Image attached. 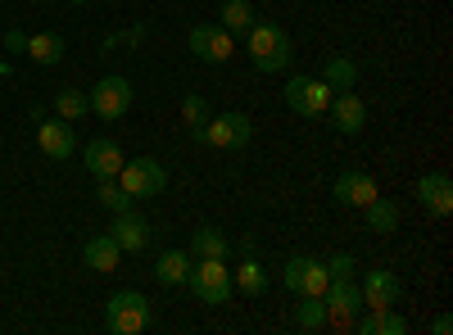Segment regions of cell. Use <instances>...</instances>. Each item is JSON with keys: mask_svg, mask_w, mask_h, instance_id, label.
<instances>
[{"mask_svg": "<svg viewBox=\"0 0 453 335\" xmlns=\"http://www.w3.org/2000/svg\"><path fill=\"white\" fill-rule=\"evenodd\" d=\"M109 236L119 240V249H123V254H141V249L150 245V222H145V217H136V209H127V213H113V227H109Z\"/></svg>", "mask_w": 453, "mask_h": 335, "instance_id": "cell-15", "label": "cell"}, {"mask_svg": "<svg viewBox=\"0 0 453 335\" xmlns=\"http://www.w3.org/2000/svg\"><path fill=\"white\" fill-rule=\"evenodd\" d=\"M64 50H68V46H64V36H59V32H36V36H27V50H23V55H27L32 64L50 68V64L64 59Z\"/></svg>", "mask_w": 453, "mask_h": 335, "instance_id": "cell-19", "label": "cell"}, {"mask_svg": "<svg viewBox=\"0 0 453 335\" xmlns=\"http://www.w3.org/2000/svg\"><path fill=\"white\" fill-rule=\"evenodd\" d=\"M155 326V308H150V300L141 290H119L104 300V331L113 335H141Z\"/></svg>", "mask_w": 453, "mask_h": 335, "instance_id": "cell-2", "label": "cell"}, {"mask_svg": "<svg viewBox=\"0 0 453 335\" xmlns=\"http://www.w3.org/2000/svg\"><path fill=\"white\" fill-rule=\"evenodd\" d=\"M191 254L196 258H226V254H232V245H226V236L218 227H200L191 236Z\"/></svg>", "mask_w": 453, "mask_h": 335, "instance_id": "cell-25", "label": "cell"}, {"mask_svg": "<svg viewBox=\"0 0 453 335\" xmlns=\"http://www.w3.org/2000/svg\"><path fill=\"white\" fill-rule=\"evenodd\" d=\"M132 100H136V87H132L127 78H100V82H96V91H91V109H96V114H100L104 123L127 118Z\"/></svg>", "mask_w": 453, "mask_h": 335, "instance_id": "cell-8", "label": "cell"}, {"mask_svg": "<svg viewBox=\"0 0 453 335\" xmlns=\"http://www.w3.org/2000/svg\"><path fill=\"white\" fill-rule=\"evenodd\" d=\"M322 304H326V326L331 331H354V317L363 313V294H358L354 277L349 281H331L326 294H322Z\"/></svg>", "mask_w": 453, "mask_h": 335, "instance_id": "cell-6", "label": "cell"}, {"mask_svg": "<svg viewBox=\"0 0 453 335\" xmlns=\"http://www.w3.org/2000/svg\"><path fill=\"white\" fill-rule=\"evenodd\" d=\"M326 286H331L326 263H322V258H309V268H304V286H299V294H309V300H322Z\"/></svg>", "mask_w": 453, "mask_h": 335, "instance_id": "cell-29", "label": "cell"}, {"mask_svg": "<svg viewBox=\"0 0 453 335\" xmlns=\"http://www.w3.org/2000/svg\"><path fill=\"white\" fill-rule=\"evenodd\" d=\"M245 50H250V59H254L258 72H281V68H290V59H295L290 36H286L277 23H263V19L245 32Z\"/></svg>", "mask_w": 453, "mask_h": 335, "instance_id": "cell-1", "label": "cell"}, {"mask_svg": "<svg viewBox=\"0 0 453 335\" xmlns=\"http://www.w3.org/2000/svg\"><path fill=\"white\" fill-rule=\"evenodd\" d=\"M191 55L204 59V64H226L236 55V36L222 23H196L191 27Z\"/></svg>", "mask_w": 453, "mask_h": 335, "instance_id": "cell-9", "label": "cell"}, {"mask_svg": "<svg viewBox=\"0 0 453 335\" xmlns=\"http://www.w3.org/2000/svg\"><path fill=\"white\" fill-rule=\"evenodd\" d=\"M186 286H191V294L200 304L218 308L232 300V268H226V258H200V263H191V277H186Z\"/></svg>", "mask_w": 453, "mask_h": 335, "instance_id": "cell-3", "label": "cell"}, {"mask_svg": "<svg viewBox=\"0 0 453 335\" xmlns=\"http://www.w3.org/2000/svg\"><path fill=\"white\" fill-rule=\"evenodd\" d=\"M254 23H258V14H254L250 0H226V5H222V27L232 36H245Z\"/></svg>", "mask_w": 453, "mask_h": 335, "instance_id": "cell-24", "label": "cell"}, {"mask_svg": "<svg viewBox=\"0 0 453 335\" xmlns=\"http://www.w3.org/2000/svg\"><path fill=\"white\" fill-rule=\"evenodd\" d=\"M326 272H331V281H349L354 277V258L349 254H335L331 263H326Z\"/></svg>", "mask_w": 453, "mask_h": 335, "instance_id": "cell-32", "label": "cell"}, {"mask_svg": "<svg viewBox=\"0 0 453 335\" xmlns=\"http://www.w3.org/2000/svg\"><path fill=\"white\" fill-rule=\"evenodd\" d=\"M32 5H46V0H32Z\"/></svg>", "mask_w": 453, "mask_h": 335, "instance_id": "cell-37", "label": "cell"}, {"mask_svg": "<svg viewBox=\"0 0 453 335\" xmlns=\"http://www.w3.org/2000/svg\"><path fill=\"white\" fill-rule=\"evenodd\" d=\"M82 155H87L82 164H87V172H91L96 181H100V177H119V168L127 164L123 150H119V141H109V136H96Z\"/></svg>", "mask_w": 453, "mask_h": 335, "instance_id": "cell-14", "label": "cell"}, {"mask_svg": "<svg viewBox=\"0 0 453 335\" xmlns=\"http://www.w3.org/2000/svg\"><path fill=\"white\" fill-rule=\"evenodd\" d=\"M304 268H309V258H304V254L286 258V268H281V286H286L290 294H299V286H304Z\"/></svg>", "mask_w": 453, "mask_h": 335, "instance_id": "cell-30", "label": "cell"}, {"mask_svg": "<svg viewBox=\"0 0 453 335\" xmlns=\"http://www.w3.org/2000/svg\"><path fill=\"white\" fill-rule=\"evenodd\" d=\"M250 141H254V123L245 114H236V109H226V114L204 123V145H213V150H222V155L245 150Z\"/></svg>", "mask_w": 453, "mask_h": 335, "instance_id": "cell-5", "label": "cell"}, {"mask_svg": "<svg viewBox=\"0 0 453 335\" xmlns=\"http://www.w3.org/2000/svg\"><path fill=\"white\" fill-rule=\"evenodd\" d=\"M326 114L335 123V132H345V136H358L367 127V104L354 95V91H335L331 104H326Z\"/></svg>", "mask_w": 453, "mask_h": 335, "instance_id": "cell-11", "label": "cell"}, {"mask_svg": "<svg viewBox=\"0 0 453 335\" xmlns=\"http://www.w3.org/2000/svg\"><path fill=\"white\" fill-rule=\"evenodd\" d=\"M322 82H326L331 91H354V82H358V64L345 59V55H331L326 68H322Z\"/></svg>", "mask_w": 453, "mask_h": 335, "instance_id": "cell-21", "label": "cell"}, {"mask_svg": "<svg viewBox=\"0 0 453 335\" xmlns=\"http://www.w3.org/2000/svg\"><path fill=\"white\" fill-rule=\"evenodd\" d=\"M68 5H91V0H68Z\"/></svg>", "mask_w": 453, "mask_h": 335, "instance_id": "cell-36", "label": "cell"}, {"mask_svg": "<svg viewBox=\"0 0 453 335\" xmlns=\"http://www.w3.org/2000/svg\"><path fill=\"white\" fill-rule=\"evenodd\" d=\"M209 118H213V114H209V100H204V95H196V91L181 95V123L191 127V136H196L200 145H204V123H209Z\"/></svg>", "mask_w": 453, "mask_h": 335, "instance_id": "cell-23", "label": "cell"}, {"mask_svg": "<svg viewBox=\"0 0 453 335\" xmlns=\"http://www.w3.org/2000/svg\"><path fill=\"white\" fill-rule=\"evenodd\" d=\"M408 322L395 313V308H376V335H403Z\"/></svg>", "mask_w": 453, "mask_h": 335, "instance_id": "cell-31", "label": "cell"}, {"mask_svg": "<svg viewBox=\"0 0 453 335\" xmlns=\"http://www.w3.org/2000/svg\"><path fill=\"white\" fill-rule=\"evenodd\" d=\"M186 277H191V254L186 249L159 254V263H155V281L159 286H186Z\"/></svg>", "mask_w": 453, "mask_h": 335, "instance_id": "cell-20", "label": "cell"}, {"mask_svg": "<svg viewBox=\"0 0 453 335\" xmlns=\"http://www.w3.org/2000/svg\"><path fill=\"white\" fill-rule=\"evenodd\" d=\"M358 294H363V308H395L399 304V277L386 272V268H376V272L363 277Z\"/></svg>", "mask_w": 453, "mask_h": 335, "instance_id": "cell-13", "label": "cell"}, {"mask_svg": "<svg viewBox=\"0 0 453 335\" xmlns=\"http://www.w3.org/2000/svg\"><path fill=\"white\" fill-rule=\"evenodd\" d=\"M335 204H345V209H367L376 195H381V186H376V177L372 172H358V168H349V172H340L335 177Z\"/></svg>", "mask_w": 453, "mask_h": 335, "instance_id": "cell-10", "label": "cell"}, {"mask_svg": "<svg viewBox=\"0 0 453 335\" xmlns=\"http://www.w3.org/2000/svg\"><path fill=\"white\" fill-rule=\"evenodd\" d=\"M36 145H42L46 159H73L78 155V136H73L68 118H55V123L42 118V127H36Z\"/></svg>", "mask_w": 453, "mask_h": 335, "instance_id": "cell-12", "label": "cell"}, {"mask_svg": "<svg viewBox=\"0 0 453 335\" xmlns=\"http://www.w3.org/2000/svg\"><path fill=\"white\" fill-rule=\"evenodd\" d=\"M96 200L109 209V213H127L136 200L123 191V186H119V177H100V186H96Z\"/></svg>", "mask_w": 453, "mask_h": 335, "instance_id": "cell-26", "label": "cell"}, {"mask_svg": "<svg viewBox=\"0 0 453 335\" xmlns=\"http://www.w3.org/2000/svg\"><path fill=\"white\" fill-rule=\"evenodd\" d=\"M55 109H59V118H82V114H91V95H82L78 87H64L59 95H55Z\"/></svg>", "mask_w": 453, "mask_h": 335, "instance_id": "cell-27", "label": "cell"}, {"mask_svg": "<svg viewBox=\"0 0 453 335\" xmlns=\"http://www.w3.org/2000/svg\"><path fill=\"white\" fill-rule=\"evenodd\" d=\"M363 217H367V232H381V236H390V232L399 227V204H390L386 195H376V200L363 209Z\"/></svg>", "mask_w": 453, "mask_h": 335, "instance_id": "cell-22", "label": "cell"}, {"mask_svg": "<svg viewBox=\"0 0 453 335\" xmlns=\"http://www.w3.org/2000/svg\"><path fill=\"white\" fill-rule=\"evenodd\" d=\"M232 286H236L241 294H250V300H258V294H268V268H263L254 254H245L241 268L232 272Z\"/></svg>", "mask_w": 453, "mask_h": 335, "instance_id": "cell-18", "label": "cell"}, {"mask_svg": "<svg viewBox=\"0 0 453 335\" xmlns=\"http://www.w3.org/2000/svg\"><path fill=\"white\" fill-rule=\"evenodd\" d=\"M82 258H87V268H91V272H119L123 249H119V240H113L109 232H100V236H91V240H87Z\"/></svg>", "mask_w": 453, "mask_h": 335, "instance_id": "cell-17", "label": "cell"}, {"mask_svg": "<svg viewBox=\"0 0 453 335\" xmlns=\"http://www.w3.org/2000/svg\"><path fill=\"white\" fill-rule=\"evenodd\" d=\"M5 72H10V64H5V59H0V78H5Z\"/></svg>", "mask_w": 453, "mask_h": 335, "instance_id": "cell-35", "label": "cell"}, {"mask_svg": "<svg viewBox=\"0 0 453 335\" xmlns=\"http://www.w3.org/2000/svg\"><path fill=\"white\" fill-rule=\"evenodd\" d=\"M119 186L132 200H155V195H164V186H168V168L159 159H127L119 168Z\"/></svg>", "mask_w": 453, "mask_h": 335, "instance_id": "cell-4", "label": "cell"}, {"mask_svg": "<svg viewBox=\"0 0 453 335\" xmlns=\"http://www.w3.org/2000/svg\"><path fill=\"white\" fill-rule=\"evenodd\" d=\"M418 200H422L426 213L449 217V213H453V181H449V172H426V177L418 181Z\"/></svg>", "mask_w": 453, "mask_h": 335, "instance_id": "cell-16", "label": "cell"}, {"mask_svg": "<svg viewBox=\"0 0 453 335\" xmlns=\"http://www.w3.org/2000/svg\"><path fill=\"white\" fill-rule=\"evenodd\" d=\"M431 331H435V335H449V331H453V317H449V313H440V317L431 322Z\"/></svg>", "mask_w": 453, "mask_h": 335, "instance_id": "cell-34", "label": "cell"}, {"mask_svg": "<svg viewBox=\"0 0 453 335\" xmlns=\"http://www.w3.org/2000/svg\"><path fill=\"white\" fill-rule=\"evenodd\" d=\"M299 300H304V304L295 308V326L299 331H326V304L309 300V294H299Z\"/></svg>", "mask_w": 453, "mask_h": 335, "instance_id": "cell-28", "label": "cell"}, {"mask_svg": "<svg viewBox=\"0 0 453 335\" xmlns=\"http://www.w3.org/2000/svg\"><path fill=\"white\" fill-rule=\"evenodd\" d=\"M5 50L23 55V50H27V36H23V32H5Z\"/></svg>", "mask_w": 453, "mask_h": 335, "instance_id": "cell-33", "label": "cell"}, {"mask_svg": "<svg viewBox=\"0 0 453 335\" xmlns=\"http://www.w3.org/2000/svg\"><path fill=\"white\" fill-rule=\"evenodd\" d=\"M281 95H286V104L295 109L299 118H318V114H326V104H331V87L322 82V78H290L286 87H281Z\"/></svg>", "mask_w": 453, "mask_h": 335, "instance_id": "cell-7", "label": "cell"}]
</instances>
